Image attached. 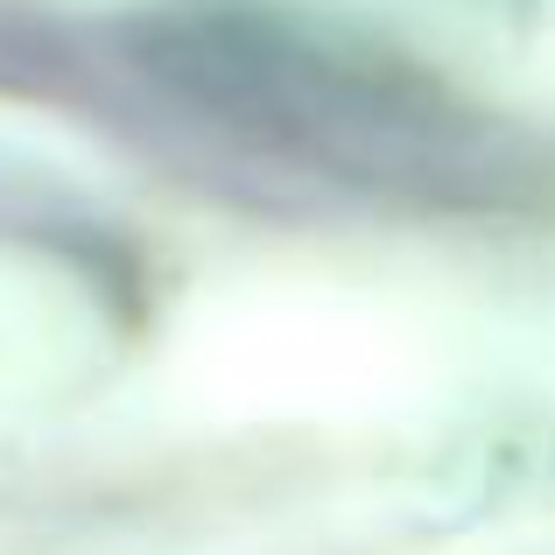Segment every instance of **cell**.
<instances>
[{"instance_id":"6da1fadb","label":"cell","mask_w":555,"mask_h":555,"mask_svg":"<svg viewBox=\"0 0 555 555\" xmlns=\"http://www.w3.org/2000/svg\"><path fill=\"white\" fill-rule=\"evenodd\" d=\"M113 92L232 163L310 169L408 204H528L542 155L401 64L268 22H149L113 42Z\"/></svg>"}]
</instances>
